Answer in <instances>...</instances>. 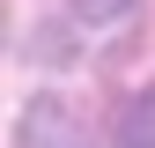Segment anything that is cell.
Returning <instances> with one entry per match:
<instances>
[{
	"mask_svg": "<svg viewBox=\"0 0 155 148\" xmlns=\"http://www.w3.org/2000/svg\"><path fill=\"white\" fill-rule=\"evenodd\" d=\"M15 148H89V133L59 96H30L22 119H15Z\"/></svg>",
	"mask_w": 155,
	"mask_h": 148,
	"instance_id": "obj_1",
	"label": "cell"
},
{
	"mask_svg": "<svg viewBox=\"0 0 155 148\" xmlns=\"http://www.w3.org/2000/svg\"><path fill=\"white\" fill-rule=\"evenodd\" d=\"M118 141H126V148H155V89L126 104V119H118Z\"/></svg>",
	"mask_w": 155,
	"mask_h": 148,
	"instance_id": "obj_2",
	"label": "cell"
},
{
	"mask_svg": "<svg viewBox=\"0 0 155 148\" xmlns=\"http://www.w3.org/2000/svg\"><path fill=\"white\" fill-rule=\"evenodd\" d=\"M81 22H118V15H133V0H67Z\"/></svg>",
	"mask_w": 155,
	"mask_h": 148,
	"instance_id": "obj_3",
	"label": "cell"
}]
</instances>
